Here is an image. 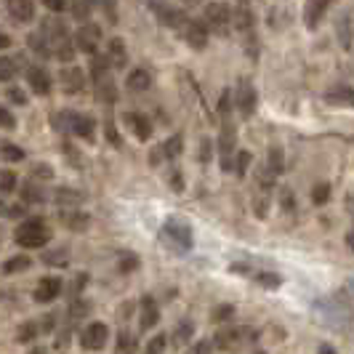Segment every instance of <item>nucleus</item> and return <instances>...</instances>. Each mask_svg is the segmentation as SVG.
<instances>
[{"label":"nucleus","instance_id":"obj_1","mask_svg":"<svg viewBox=\"0 0 354 354\" xmlns=\"http://www.w3.org/2000/svg\"><path fill=\"white\" fill-rule=\"evenodd\" d=\"M315 317L333 330H352L354 309L344 296H330V299H322L315 304Z\"/></svg>","mask_w":354,"mask_h":354},{"label":"nucleus","instance_id":"obj_2","mask_svg":"<svg viewBox=\"0 0 354 354\" xmlns=\"http://www.w3.org/2000/svg\"><path fill=\"white\" fill-rule=\"evenodd\" d=\"M160 243L168 250H174L176 256H187L195 248V234H192L189 221H184L178 216H168L160 227Z\"/></svg>","mask_w":354,"mask_h":354},{"label":"nucleus","instance_id":"obj_3","mask_svg":"<svg viewBox=\"0 0 354 354\" xmlns=\"http://www.w3.org/2000/svg\"><path fill=\"white\" fill-rule=\"evenodd\" d=\"M234 30L240 35V43L250 59H259V30H256V14L250 0H237L234 3Z\"/></svg>","mask_w":354,"mask_h":354},{"label":"nucleus","instance_id":"obj_4","mask_svg":"<svg viewBox=\"0 0 354 354\" xmlns=\"http://www.w3.org/2000/svg\"><path fill=\"white\" fill-rule=\"evenodd\" d=\"M40 30L46 32L48 43H51L53 59H59V62H72V59H75V51H77V46H75V35H72L70 27H67L62 19L48 17L43 24H40Z\"/></svg>","mask_w":354,"mask_h":354},{"label":"nucleus","instance_id":"obj_5","mask_svg":"<svg viewBox=\"0 0 354 354\" xmlns=\"http://www.w3.org/2000/svg\"><path fill=\"white\" fill-rule=\"evenodd\" d=\"M51 237H53V232H51V227H48V221L40 218V216L24 218V221L19 224V230L14 232L17 245L24 250H43L51 243Z\"/></svg>","mask_w":354,"mask_h":354},{"label":"nucleus","instance_id":"obj_6","mask_svg":"<svg viewBox=\"0 0 354 354\" xmlns=\"http://www.w3.org/2000/svg\"><path fill=\"white\" fill-rule=\"evenodd\" d=\"M203 21L208 24V30L216 37H230L232 27H234V8L224 0H213V3L205 6Z\"/></svg>","mask_w":354,"mask_h":354},{"label":"nucleus","instance_id":"obj_7","mask_svg":"<svg viewBox=\"0 0 354 354\" xmlns=\"http://www.w3.org/2000/svg\"><path fill=\"white\" fill-rule=\"evenodd\" d=\"M56 128H62L64 133H72V136H77V139H83V142L93 144L96 142V120L91 118V115H80V112H62V115H56Z\"/></svg>","mask_w":354,"mask_h":354},{"label":"nucleus","instance_id":"obj_8","mask_svg":"<svg viewBox=\"0 0 354 354\" xmlns=\"http://www.w3.org/2000/svg\"><path fill=\"white\" fill-rule=\"evenodd\" d=\"M234 158H237V131L230 118H221V133H218V160L221 171L232 174L234 171Z\"/></svg>","mask_w":354,"mask_h":354},{"label":"nucleus","instance_id":"obj_9","mask_svg":"<svg viewBox=\"0 0 354 354\" xmlns=\"http://www.w3.org/2000/svg\"><path fill=\"white\" fill-rule=\"evenodd\" d=\"M234 106H237V112H240L245 120L253 118V112H256V106H259V93H256V86L250 83L248 77H240V80H237Z\"/></svg>","mask_w":354,"mask_h":354},{"label":"nucleus","instance_id":"obj_10","mask_svg":"<svg viewBox=\"0 0 354 354\" xmlns=\"http://www.w3.org/2000/svg\"><path fill=\"white\" fill-rule=\"evenodd\" d=\"M178 35H181V40H184L189 48H195V51H203V48L208 46L211 30H208V24H205V21H200V19H187V21L181 24Z\"/></svg>","mask_w":354,"mask_h":354},{"label":"nucleus","instance_id":"obj_11","mask_svg":"<svg viewBox=\"0 0 354 354\" xmlns=\"http://www.w3.org/2000/svg\"><path fill=\"white\" fill-rule=\"evenodd\" d=\"M75 46H77V51L88 53V56L99 53V46H102V30H99V24L83 21L77 27V32H75Z\"/></svg>","mask_w":354,"mask_h":354},{"label":"nucleus","instance_id":"obj_12","mask_svg":"<svg viewBox=\"0 0 354 354\" xmlns=\"http://www.w3.org/2000/svg\"><path fill=\"white\" fill-rule=\"evenodd\" d=\"M106 338H109V328H106L104 322H88L83 330H80V346L86 349V352H99V349H104L106 346Z\"/></svg>","mask_w":354,"mask_h":354},{"label":"nucleus","instance_id":"obj_13","mask_svg":"<svg viewBox=\"0 0 354 354\" xmlns=\"http://www.w3.org/2000/svg\"><path fill=\"white\" fill-rule=\"evenodd\" d=\"M93 93H96V102L99 104H115L118 102V86L112 80V70H102V72H93Z\"/></svg>","mask_w":354,"mask_h":354},{"label":"nucleus","instance_id":"obj_14","mask_svg":"<svg viewBox=\"0 0 354 354\" xmlns=\"http://www.w3.org/2000/svg\"><path fill=\"white\" fill-rule=\"evenodd\" d=\"M184 152V136L181 133H174L171 139H165V142L155 147L152 149V165H168V162H176L178 155Z\"/></svg>","mask_w":354,"mask_h":354},{"label":"nucleus","instance_id":"obj_15","mask_svg":"<svg viewBox=\"0 0 354 354\" xmlns=\"http://www.w3.org/2000/svg\"><path fill=\"white\" fill-rule=\"evenodd\" d=\"M336 0H306L304 3V27L309 30V32H315L319 24H322V19L328 17V11H330V6H333Z\"/></svg>","mask_w":354,"mask_h":354},{"label":"nucleus","instance_id":"obj_16","mask_svg":"<svg viewBox=\"0 0 354 354\" xmlns=\"http://www.w3.org/2000/svg\"><path fill=\"white\" fill-rule=\"evenodd\" d=\"M62 290H64L62 277H56V274H51V277H40V283L35 285L32 299H35L37 304H51L62 296Z\"/></svg>","mask_w":354,"mask_h":354},{"label":"nucleus","instance_id":"obj_17","mask_svg":"<svg viewBox=\"0 0 354 354\" xmlns=\"http://www.w3.org/2000/svg\"><path fill=\"white\" fill-rule=\"evenodd\" d=\"M6 14L14 24H32L35 21V3L32 0H6Z\"/></svg>","mask_w":354,"mask_h":354},{"label":"nucleus","instance_id":"obj_18","mask_svg":"<svg viewBox=\"0 0 354 354\" xmlns=\"http://www.w3.org/2000/svg\"><path fill=\"white\" fill-rule=\"evenodd\" d=\"M59 83H62V91L70 93V96H77L86 91V75L80 67H64L62 75H59Z\"/></svg>","mask_w":354,"mask_h":354},{"label":"nucleus","instance_id":"obj_19","mask_svg":"<svg viewBox=\"0 0 354 354\" xmlns=\"http://www.w3.org/2000/svg\"><path fill=\"white\" fill-rule=\"evenodd\" d=\"M152 11L158 14L160 24H165V27H171V30H181V24L189 19L184 11H178V8L168 6V3H152Z\"/></svg>","mask_w":354,"mask_h":354},{"label":"nucleus","instance_id":"obj_20","mask_svg":"<svg viewBox=\"0 0 354 354\" xmlns=\"http://www.w3.org/2000/svg\"><path fill=\"white\" fill-rule=\"evenodd\" d=\"M27 67H30V64H27L24 53H14V56L3 53V56H0V80H3V83H11L19 72L27 70Z\"/></svg>","mask_w":354,"mask_h":354},{"label":"nucleus","instance_id":"obj_21","mask_svg":"<svg viewBox=\"0 0 354 354\" xmlns=\"http://www.w3.org/2000/svg\"><path fill=\"white\" fill-rule=\"evenodd\" d=\"M24 77H27V86H30L32 93H37V96H48L51 93V75L43 67H27Z\"/></svg>","mask_w":354,"mask_h":354},{"label":"nucleus","instance_id":"obj_22","mask_svg":"<svg viewBox=\"0 0 354 354\" xmlns=\"http://www.w3.org/2000/svg\"><path fill=\"white\" fill-rule=\"evenodd\" d=\"M250 338H256V330H250V328H230V330H221L216 336V344H218V349H234V346H240L243 341H250Z\"/></svg>","mask_w":354,"mask_h":354},{"label":"nucleus","instance_id":"obj_23","mask_svg":"<svg viewBox=\"0 0 354 354\" xmlns=\"http://www.w3.org/2000/svg\"><path fill=\"white\" fill-rule=\"evenodd\" d=\"M158 322H160V306H158V301H155L152 296H144L142 304H139V328H142V333L152 330Z\"/></svg>","mask_w":354,"mask_h":354},{"label":"nucleus","instance_id":"obj_24","mask_svg":"<svg viewBox=\"0 0 354 354\" xmlns=\"http://www.w3.org/2000/svg\"><path fill=\"white\" fill-rule=\"evenodd\" d=\"M125 123H128V128L133 131V136L139 142H149L152 139V123H149L147 115H142V112H128L125 115Z\"/></svg>","mask_w":354,"mask_h":354},{"label":"nucleus","instance_id":"obj_25","mask_svg":"<svg viewBox=\"0 0 354 354\" xmlns=\"http://www.w3.org/2000/svg\"><path fill=\"white\" fill-rule=\"evenodd\" d=\"M59 218L64 221V227L72 232H86V227L91 224L88 213H83L80 208H62Z\"/></svg>","mask_w":354,"mask_h":354},{"label":"nucleus","instance_id":"obj_26","mask_svg":"<svg viewBox=\"0 0 354 354\" xmlns=\"http://www.w3.org/2000/svg\"><path fill=\"white\" fill-rule=\"evenodd\" d=\"M325 102L333 106H352L354 109V88L346 83H338L325 93Z\"/></svg>","mask_w":354,"mask_h":354},{"label":"nucleus","instance_id":"obj_27","mask_svg":"<svg viewBox=\"0 0 354 354\" xmlns=\"http://www.w3.org/2000/svg\"><path fill=\"white\" fill-rule=\"evenodd\" d=\"M106 56H109V62H112V70H125V64H128V48H125V43L120 37H109V43H106Z\"/></svg>","mask_w":354,"mask_h":354},{"label":"nucleus","instance_id":"obj_28","mask_svg":"<svg viewBox=\"0 0 354 354\" xmlns=\"http://www.w3.org/2000/svg\"><path fill=\"white\" fill-rule=\"evenodd\" d=\"M27 46H30V51L35 53L37 59H53L51 43H48V37H46V32H43V30L30 32V35H27Z\"/></svg>","mask_w":354,"mask_h":354},{"label":"nucleus","instance_id":"obj_29","mask_svg":"<svg viewBox=\"0 0 354 354\" xmlns=\"http://www.w3.org/2000/svg\"><path fill=\"white\" fill-rule=\"evenodd\" d=\"M48 195H46V189H43V181L37 184V178H30L24 187H21V203H27V205H40V203H46Z\"/></svg>","mask_w":354,"mask_h":354},{"label":"nucleus","instance_id":"obj_30","mask_svg":"<svg viewBox=\"0 0 354 354\" xmlns=\"http://www.w3.org/2000/svg\"><path fill=\"white\" fill-rule=\"evenodd\" d=\"M53 203H56L59 208H77V205L83 203V195H80L77 189H72V187H59V189L53 192Z\"/></svg>","mask_w":354,"mask_h":354},{"label":"nucleus","instance_id":"obj_31","mask_svg":"<svg viewBox=\"0 0 354 354\" xmlns=\"http://www.w3.org/2000/svg\"><path fill=\"white\" fill-rule=\"evenodd\" d=\"M125 86L131 91H136V93H142V91H149L152 88V72L147 70H133L131 75H128V80H125Z\"/></svg>","mask_w":354,"mask_h":354},{"label":"nucleus","instance_id":"obj_32","mask_svg":"<svg viewBox=\"0 0 354 354\" xmlns=\"http://www.w3.org/2000/svg\"><path fill=\"white\" fill-rule=\"evenodd\" d=\"M30 266H32V259L24 256V253H17V256H11V259L3 261V274H21V272H27Z\"/></svg>","mask_w":354,"mask_h":354},{"label":"nucleus","instance_id":"obj_33","mask_svg":"<svg viewBox=\"0 0 354 354\" xmlns=\"http://www.w3.org/2000/svg\"><path fill=\"white\" fill-rule=\"evenodd\" d=\"M40 333H43L40 322H21V325L17 328V341H21V344H30V341H35Z\"/></svg>","mask_w":354,"mask_h":354},{"label":"nucleus","instance_id":"obj_34","mask_svg":"<svg viewBox=\"0 0 354 354\" xmlns=\"http://www.w3.org/2000/svg\"><path fill=\"white\" fill-rule=\"evenodd\" d=\"M93 6H96V0H72L70 11H72V17L83 24V21H88Z\"/></svg>","mask_w":354,"mask_h":354},{"label":"nucleus","instance_id":"obj_35","mask_svg":"<svg viewBox=\"0 0 354 354\" xmlns=\"http://www.w3.org/2000/svg\"><path fill=\"white\" fill-rule=\"evenodd\" d=\"M336 35L341 37V46H344V48H352V37H354L352 19L341 17V21L336 24Z\"/></svg>","mask_w":354,"mask_h":354},{"label":"nucleus","instance_id":"obj_36","mask_svg":"<svg viewBox=\"0 0 354 354\" xmlns=\"http://www.w3.org/2000/svg\"><path fill=\"white\" fill-rule=\"evenodd\" d=\"M192 333H195V322H192V319H181L176 325V330H174V344L184 346V344L192 338Z\"/></svg>","mask_w":354,"mask_h":354},{"label":"nucleus","instance_id":"obj_37","mask_svg":"<svg viewBox=\"0 0 354 354\" xmlns=\"http://www.w3.org/2000/svg\"><path fill=\"white\" fill-rule=\"evenodd\" d=\"M266 165H269L277 176L285 171V152L280 149V147H272V149H269V155H266Z\"/></svg>","mask_w":354,"mask_h":354},{"label":"nucleus","instance_id":"obj_38","mask_svg":"<svg viewBox=\"0 0 354 354\" xmlns=\"http://www.w3.org/2000/svg\"><path fill=\"white\" fill-rule=\"evenodd\" d=\"M3 99H6L8 104H14V106H27V104H30L27 91H21L19 86H8V88H6V93H3Z\"/></svg>","mask_w":354,"mask_h":354},{"label":"nucleus","instance_id":"obj_39","mask_svg":"<svg viewBox=\"0 0 354 354\" xmlns=\"http://www.w3.org/2000/svg\"><path fill=\"white\" fill-rule=\"evenodd\" d=\"M43 261L51 266H67L70 264V253H67V248L46 250V253H43Z\"/></svg>","mask_w":354,"mask_h":354},{"label":"nucleus","instance_id":"obj_40","mask_svg":"<svg viewBox=\"0 0 354 354\" xmlns=\"http://www.w3.org/2000/svg\"><path fill=\"white\" fill-rule=\"evenodd\" d=\"M136 349H139L136 338L131 336L128 330H120V333H118V341H115V352L123 354V352H136Z\"/></svg>","mask_w":354,"mask_h":354},{"label":"nucleus","instance_id":"obj_41","mask_svg":"<svg viewBox=\"0 0 354 354\" xmlns=\"http://www.w3.org/2000/svg\"><path fill=\"white\" fill-rule=\"evenodd\" d=\"M250 162H253V158H250V152H245V149H240V152H237V158H234V176H237V178H245V176H248Z\"/></svg>","mask_w":354,"mask_h":354},{"label":"nucleus","instance_id":"obj_42","mask_svg":"<svg viewBox=\"0 0 354 354\" xmlns=\"http://www.w3.org/2000/svg\"><path fill=\"white\" fill-rule=\"evenodd\" d=\"M0 152H3V160H6V162H21V160L27 158V155H24V149L17 147L14 142H3Z\"/></svg>","mask_w":354,"mask_h":354},{"label":"nucleus","instance_id":"obj_43","mask_svg":"<svg viewBox=\"0 0 354 354\" xmlns=\"http://www.w3.org/2000/svg\"><path fill=\"white\" fill-rule=\"evenodd\" d=\"M232 317H234V306H232V304H218L211 312V322H216V325L232 322Z\"/></svg>","mask_w":354,"mask_h":354},{"label":"nucleus","instance_id":"obj_44","mask_svg":"<svg viewBox=\"0 0 354 354\" xmlns=\"http://www.w3.org/2000/svg\"><path fill=\"white\" fill-rule=\"evenodd\" d=\"M253 280L259 285H264V288H269V290H274V288L283 285L280 274H274V272H253Z\"/></svg>","mask_w":354,"mask_h":354},{"label":"nucleus","instance_id":"obj_45","mask_svg":"<svg viewBox=\"0 0 354 354\" xmlns=\"http://www.w3.org/2000/svg\"><path fill=\"white\" fill-rule=\"evenodd\" d=\"M277 200H280V208H283L288 216H290V213H296V208H299V205H296V195H293L288 187H280V192H277Z\"/></svg>","mask_w":354,"mask_h":354},{"label":"nucleus","instance_id":"obj_46","mask_svg":"<svg viewBox=\"0 0 354 354\" xmlns=\"http://www.w3.org/2000/svg\"><path fill=\"white\" fill-rule=\"evenodd\" d=\"M139 264H142V261H139V256H136V253H131V250H125L123 256H120V272H123V274L136 272Z\"/></svg>","mask_w":354,"mask_h":354},{"label":"nucleus","instance_id":"obj_47","mask_svg":"<svg viewBox=\"0 0 354 354\" xmlns=\"http://www.w3.org/2000/svg\"><path fill=\"white\" fill-rule=\"evenodd\" d=\"M17 184H19V178L14 171H3V174H0V192H3V195H11V192L17 189Z\"/></svg>","mask_w":354,"mask_h":354},{"label":"nucleus","instance_id":"obj_48","mask_svg":"<svg viewBox=\"0 0 354 354\" xmlns=\"http://www.w3.org/2000/svg\"><path fill=\"white\" fill-rule=\"evenodd\" d=\"M330 200V184H315V189H312V203L315 205H325Z\"/></svg>","mask_w":354,"mask_h":354},{"label":"nucleus","instance_id":"obj_49","mask_svg":"<svg viewBox=\"0 0 354 354\" xmlns=\"http://www.w3.org/2000/svg\"><path fill=\"white\" fill-rule=\"evenodd\" d=\"M168 349V336H155L149 344H147V352L149 354H160Z\"/></svg>","mask_w":354,"mask_h":354},{"label":"nucleus","instance_id":"obj_50","mask_svg":"<svg viewBox=\"0 0 354 354\" xmlns=\"http://www.w3.org/2000/svg\"><path fill=\"white\" fill-rule=\"evenodd\" d=\"M32 178H40V181H51L53 178V171L46 165V162H37L35 168H32Z\"/></svg>","mask_w":354,"mask_h":354},{"label":"nucleus","instance_id":"obj_51","mask_svg":"<svg viewBox=\"0 0 354 354\" xmlns=\"http://www.w3.org/2000/svg\"><path fill=\"white\" fill-rule=\"evenodd\" d=\"M104 133L106 139H109V144L115 147V149H120L123 144H120V136H118V131H115V125H112V120H104Z\"/></svg>","mask_w":354,"mask_h":354},{"label":"nucleus","instance_id":"obj_52","mask_svg":"<svg viewBox=\"0 0 354 354\" xmlns=\"http://www.w3.org/2000/svg\"><path fill=\"white\" fill-rule=\"evenodd\" d=\"M40 3H43L51 14H62V11L67 8V3H70V0H40Z\"/></svg>","mask_w":354,"mask_h":354},{"label":"nucleus","instance_id":"obj_53","mask_svg":"<svg viewBox=\"0 0 354 354\" xmlns=\"http://www.w3.org/2000/svg\"><path fill=\"white\" fill-rule=\"evenodd\" d=\"M211 155H213L211 142H208V139H203V142H200V162H203V165H208V160H211Z\"/></svg>","mask_w":354,"mask_h":354},{"label":"nucleus","instance_id":"obj_54","mask_svg":"<svg viewBox=\"0 0 354 354\" xmlns=\"http://www.w3.org/2000/svg\"><path fill=\"white\" fill-rule=\"evenodd\" d=\"M6 216H8V218H24V216H27V203H21V205H11V208H6Z\"/></svg>","mask_w":354,"mask_h":354},{"label":"nucleus","instance_id":"obj_55","mask_svg":"<svg viewBox=\"0 0 354 354\" xmlns=\"http://www.w3.org/2000/svg\"><path fill=\"white\" fill-rule=\"evenodd\" d=\"M0 118H3V128H6V131H11V128L17 125V120H14V115H11V109H8V106H3V109H0Z\"/></svg>","mask_w":354,"mask_h":354},{"label":"nucleus","instance_id":"obj_56","mask_svg":"<svg viewBox=\"0 0 354 354\" xmlns=\"http://www.w3.org/2000/svg\"><path fill=\"white\" fill-rule=\"evenodd\" d=\"M213 349H218V344H216V338L213 341H200V344H195L192 346V352L203 354V352H213Z\"/></svg>","mask_w":354,"mask_h":354},{"label":"nucleus","instance_id":"obj_57","mask_svg":"<svg viewBox=\"0 0 354 354\" xmlns=\"http://www.w3.org/2000/svg\"><path fill=\"white\" fill-rule=\"evenodd\" d=\"M86 283H88V277H86V274H83V277H77L75 285H72V296H80V290L86 288Z\"/></svg>","mask_w":354,"mask_h":354},{"label":"nucleus","instance_id":"obj_58","mask_svg":"<svg viewBox=\"0 0 354 354\" xmlns=\"http://www.w3.org/2000/svg\"><path fill=\"white\" fill-rule=\"evenodd\" d=\"M344 243H346V248H349L354 253V230L346 232V240H344Z\"/></svg>","mask_w":354,"mask_h":354},{"label":"nucleus","instance_id":"obj_59","mask_svg":"<svg viewBox=\"0 0 354 354\" xmlns=\"http://www.w3.org/2000/svg\"><path fill=\"white\" fill-rule=\"evenodd\" d=\"M8 46H11V37L6 35V32H3V35H0V48H3V51H6V48H8Z\"/></svg>","mask_w":354,"mask_h":354},{"label":"nucleus","instance_id":"obj_60","mask_svg":"<svg viewBox=\"0 0 354 354\" xmlns=\"http://www.w3.org/2000/svg\"><path fill=\"white\" fill-rule=\"evenodd\" d=\"M319 352H325V354H333V352H336V349H333V346H328V344H322V346H319Z\"/></svg>","mask_w":354,"mask_h":354},{"label":"nucleus","instance_id":"obj_61","mask_svg":"<svg viewBox=\"0 0 354 354\" xmlns=\"http://www.w3.org/2000/svg\"><path fill=\"white\" fill-rule=\"evenodd\" d=\"M181 3H187V6H195V3H200V0H181Z\"/></svg>","mask_w":354,"mask_h":354},{"label":"nucleus","instance_id":"obj_62","mask_svg":"<svg viewBox=\"0 0 354 354\" xmlns=\"http://www.w3.org/2000/svg\"><path fill=\"white\" fill-rule=\"evenodd\" d=\"M349 285H352V288H354V283H349Z\"/></svg>","mask_w":354,"mask_h":354}]
</instances>
